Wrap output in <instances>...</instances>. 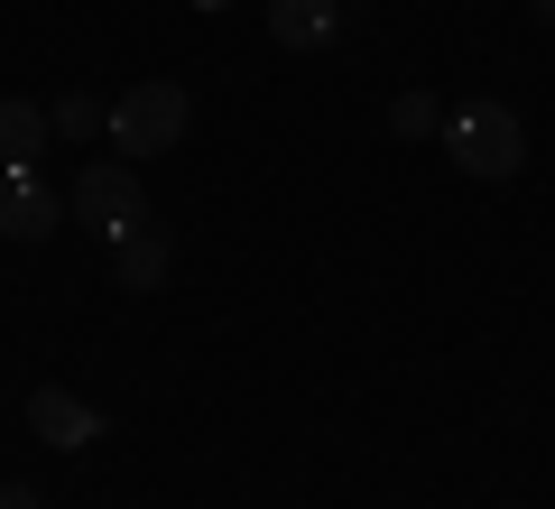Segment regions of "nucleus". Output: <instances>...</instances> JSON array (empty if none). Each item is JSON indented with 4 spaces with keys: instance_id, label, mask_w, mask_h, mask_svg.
<instances>
[{
    "instance_id": "6",
    "label": "nucleus",
    "mask_w": 555,
    "mask_h": 509,
    "mask_svg": "<svg viewBox=\"0 0 555 509\" xmlns=\"http://www.w3.org/2000/svg\"><path fill=\"white\" fill-rule=\"evenodd\" d=\"M47 139H56V112H47V102H0V157H10V167H38V149Z\"/></svg>"
},
{
    "instance_id": "10",
    "label": "nucleus",
    "mask_w": 555,
    "mask_h": 509,
    "mask_svg": "<svg viewBox=\"0 0 555 509\" xmlns=\"http://www.w3.org/2000/svg\"><path fill=\"white\" fill-rule=\"evenodd\" d=\"M47 112H56V139H93V130H112V112H102L93 93H56Z\"/></svg>"
},
{
    "instance_id": "3",
    "label": "nucleus",
    "mask_w": 555,
    "mask_h": 509,
    "mask_svg": "<svg viewBox=\"0 0 555 509\" xmlns=\"http://www.w3.org/2000/svg\"><path fill=\"white\" fill-rule=\"evenodd\" d=\"M65 204H75V214L93 222L102 241H120V232H139V222H149V195H139V167H130V157H102V167H83Z\"/></svg>"
},
{
    "instance_id": "4",
    "label": "nucleus",
    "mask_w": 555,
    "mask_h": 509,
    "mask_svg": "<svg viewBox=\"0 0 555 509\" xmlns=\"http://www.w3.org/2000/svg\"><path fill=\"white\" fill-rule=\"evenodd\" d=\"M28 435H38V445H56V454H83V445H102V408L47 380V390H28Z\"/></svg>"
},
{
    "instance_id": "7",
    "label": "nucleus",
    "mask_w": 555,
    "mask_h": 509,
    "mask_svg": "<svg viewBox=\"0 0 555 509\" xmlns=\"http://www.w3.org/2000/svg\"><path fill=\"white\" fill-rule=\"evenodd\" d=\"M343 28V0H269V38L278 47H324Z\"/></svg>"
},
{
    "instance_id": "12",
    "label": "nucleus",
    "mask_w": 555,
    "mask_h": 509,
    "mask_svg": "<svg viewBox=\"0 0 555 509\" xmlns=\"http://www.w3.org/2000/svg\"><path fill=\"white\" fill-rule=\"evenodd\" d=\"M537 28H555V0H537Z\"/></svg>"
},
{
    "instance_id": "1",
    "label": "nucleus",
    "mask_w": 555,
    "mask_h": 509,
    "mask_svg": "<svg viewBox=\"0 0 555 509\" xmlns=\"http://www.w3.org/2000/svg\"><path fill=\"white\" fill-rule=\"evenodd\" d=\"M444 149H454L463 177H518V157H528V130H518L509 102H463V112H444Z\"/></svg>"
},
{
    "instance_id": "8",
    "label": "nucleus",
    "mask_w": 555,
    "mask_h": 509,
    "mask_svg": "<svg viewBox=\"0 0 555 509\" xmlns=\"http://www.w3.org/2000/svg\"><path fill=\"white\" fill-rule=\"evenodd\" d=\"M112 269H120V288H158V278H167V232H149V222L120 232L112 241Z\"/></svg>"
},
{
    "instance_id": "2",
    "label": "nucleus",
    "mask_w": 555,
    "mask_h": 509,
    "mask_svg": "<svg viewBox=\"0 0 555 509\" xmlns=\"http://www.w3.org/2000/svg\"><path fill=\"white\" fill-rule=\"evenodd\" d=\"M185 120H195V102H185L167 75H149V84H130V93L112 102V149L130 157V167L139 157H167L185 139Z\"/></svg>"
},
{
    "instance_id": "13",
    "label": "nucleus",
    "mask_w": 555,
    "mask_h": 509,
    "mask_svg": "<svg viewBox=\"0 0 555 509\" xmlns=\"http://www.w3.org/2000/svg\"><path fill=\"white\" fill-rule=\"evenodd\" d=\"M195 10H232V0H195Z\"/></svg>"
},
{
    "instance_id": "9",
    "label": "nucleus",
    "mask_w": 555,
    "mask_h": 509,
    "mask_svg": "<svg viewBox=\"0 0 555 509\" xmlns=\"http://www.w3.org/2000/svg\"><path fill=\"white\" fill-rule=\"evenodd\" d=\"M389 130H398V139H436V130H444V102H436V93H398V102H389Z\"/></svg>"
},
{
    "instance_id": "5",
    "label": "nucleus",
    "mask_w": 555,
    "mask_h": 509,
    "mask_svg": "<svg viewBox=\"0 0 555 509\" xmlns=\"http://www.w3.org/2000/svg\"><path fill=\"white\" fill-rule=\"evenodd\" d=\"M65 222V195L38 177V167H0V232L10 241H47Z\"/></svg>"
},
{
    "instance_id": "11",
    "label": "nucleus",
    "mask_w": 555,
    "mask_h": 509,
    "mask_svg": "<svg viewBox=\"0 0 555 509\" xmlns=\"http://www.w3.org/2000/svg\"><path fill=\"white\" fill-rule=\"evenodd\" d=\"M0 509H38V491H28V482H0Z\"/></svg>"
}]
</instances>
